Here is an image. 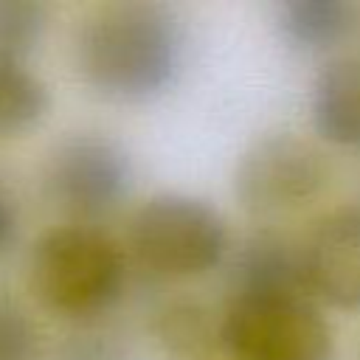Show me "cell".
Here are the masks:
<instances>
[{"label":"cell","instance_id":"obj_1","mask_svg":"<svg viewBox=\"0 0 360 360\" xmlns=\"http://www.w3.org/2000/svg\"><path fill=\"white\" fill-rule=\"evenodd\" d=\"M70 51L90 93L112 104H149L177 84L188 37L166 3L115 0L93 6L79 20Z\"/></svg>","mask_w":360,"mask_h":360},{"label":"cell","instance_id":"obj_2","mask_svg":"<svg viewBox=\"0 0 360 360\" xmlns=\"http://www.w3.org/2000/svg\"><path fill=\"white\" fill-rule=\"evenodd\" d=\"M129 256L124 245L96 225L59 222L42 231L25 262L34 301L79 326L98 323L127 292Z\"/></svg>","mask_w":360,"mask_h":360},{"label":"cell","instance_id":"obj_3","mask_svg":"<svg viewBox=\"0 0 360 360\" xmlns=\"http://www.w3.org/2000/svg\"><path fill=\"white\" fill-rule=\"evenodd\" d=\"M228 222L208 200L160 191L127 219L124 250L152 281H191L214 273L231 256Z\"/></svg>","mask_w":360,"mask_h":360},{"label":"cell","instance_id":"obj_4","mask_svg":"<svg viewBox=\"0 0 360 360\" xmlns=\"http://www.w3.org/2000/svg\"><path fill=\"white\" fill-rule=\"evenodd\" d=\"M219 338L228 360H332L335 354L332 323L304 292L228 295Z\"/></svg>","mask_w":360,"mask_h":360},{"label":"cell","instance_id":"obj_5","mask_svg":"<svg viewBox=\"0 0 360 360\" xmlns=\"http://www.w3.org/2000/svg\"><path fill=\"white\" fill-rule=\"evenodd\" d=\"M135 169L129 152L110 135L73 132L65 135L45 158L42 197L73 225L101 228L129 200Z\"/></svg>","mask_w":360,"mask_h":360},{"label":"cell","instance_id":"obj_6","mask_svg":"<svg viewBox=\"0 0 360 360\" xmlns=\"http://www.w3.org/2000/svg\"><path fill=\"white\" fill-rule=\"evenodd\" d=\"M326 152L298 132H267L236 160L233 197L239 208L262 222L304 211L329 188Z\"/></svg>","mask_w":360,"mask_h":360},{"label":"cell","instance_id":"obj_7","mask_svg":"<svg viewBox=\"0 0 360 360\" xmlns=\"http://www.w3.org/2000/svg\"><path fill=\"white\" fill-rule=\"evenodd\" d=\"M301 278L312 301L360 309V202L321 214L298 239Z\"/></svg>","mask_w":360,"mask_h":360},{"label":"cell","instance_id":"obj_8","mask_svg":"<svg viewBox=\"0 0 360 360\" xmlns=\"http://www.w3.org/2000/svg\"><path fill=\"white\" fill-rule=\"evenodd\" d=\"M309 124L323 143L360 152V48L321 65L309 87Z\"/></svg>","mask_w":360,"mask_h":360},{"label":"cell","instance_id":"obj_9","mask_svg":"<svg viewBox=\"0 0 360 360\" xmlns=\"http://www.w3.org/2000/svg\"><path fill=\"white\" fill-rule=\"evenodd\" d=\"M253 292H304L298 239L259 228L248 233L228 256V295Z\"/></svg>","mask_w":360,"mask_h":360},{"label":"cell","instance_id":"obj_10","mask_svg":"<svg viewBox=\"0 0 360 360\" xmlns=\"http://www.w3.org/2000/svg\"><path fill=\"white\" fill-rule=\"evenodd\" d=\"M276 31L290 51L307 56H335L360 37L357 0H281Z\"/></svg>","mask_w":360,"mask_h":360},{"label":"cell","instance_id":"obj_11","mask_svg":"<svg viewBox=\"0 0 360 360\" xmlns=\"http://www.w3.org/2000/svg\"><path fill=\"white\" fill-rule=\"evenodd\" d=\"M152 343L174 360H208L222 352L219 312L194 295H166L146 315Z\"/></svg>","mask_w":360,"mask_h":360},{"label":"cell","instance_id":"obj_12","mask_svg":"<svg viewBox=\"0 0 360 360\" xmlns=\"http://www.w3.org/2000/svg\"><path fill=\"white\" fill-rule=\"evenodd\" d=\"M51 110V90L28 59L0 51V138H22Z\"/></svg>","mask_w":360,"mask_h":360},{"label":"cell","instance_id":"obj_13","mask_svg":"<svg viewBox=\"0 0 360 360\" xmlns=\"http://www.w3.org/2000/svg\"><path fill=\"white\" fill-rule=\"evenodd\" d=\"M51 8L39 0H0V51L31 59L45 39Z\"/></svg>","mask_w":360,"mask_h":360},{"label":"cell","instance_id":"obj_14","mask_svg":"<svg viewBox=\"0 0 360 360\" xmlns=\"http://www.w3.org/2000/svg\"><path fill=\"white\" fill-rule=\"evenodd\" d=\"M0 360H39V332L28 309L0 292Z\"/></svg>","mask_w":360,"mask_h":360},{"label":"cell","instance_id":"obj_15","mask_svg":"<svg viewBox=\"0 0 360 360\" xmlns=\"http://www.w3.org/2000/svg\"><path fill=\"white\" fill-rule=\"evenodd\" d=\"M56 360H132V357L127 343L115 332L98 323H87L59 343Z\"/></svg>","mask_w":360,"mask_h":360},{"label":"cell","instance_id":"obj_16","mask_svg":"<svg viewBox=\"0 0 360 360\" xmlns=\"http://www.w3.org/2000/svg\"><path fill=\"white\" fill-rule=\"evenodd\" d=\"M17 236V211L14 202L0 191V253L14 242Z\"/></svg>","mask_w":360,"mask_h":360}]
</instances>
